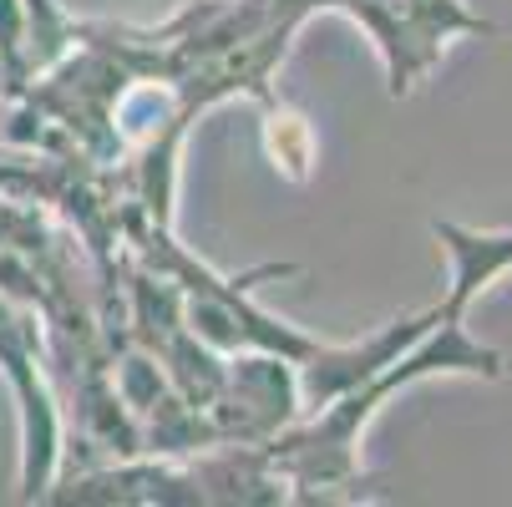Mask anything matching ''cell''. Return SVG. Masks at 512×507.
<instances>
[{
  "label": "cell",
  "instance_id": "1",
  "mask_svg": "<svg viewBox=\"0 0 512 507\" xmlns=\"http://www.w3.org/2000/svg\"><path fill=\"white\" fill-rule=\"evenodd\" d=\"M431 234L442 239V249L452 259V289L442 295L436 325L411 350H401L386 371H376L371 381L350 386L345 396L305 411L295 426H284L279 437L264 442L279 477L289 482V502H360V497H376L381 482L360 472V437H365V426H371V416L396 391L421 386L431 376H487V381L507 376L502 350L467 335V310L497 274L512 269V229L482 234V229H462L452 219H431Z\"/></svg>",
  "mask_w": 512,
  "mask_h": 507
},
{
  "label": "cell",
  "instance_id": "2",
  "mask_svg": "<svg viewBox=\"0 0 512 507\" xmlns=\"http://www.w3.org/2000/svg\"><path fill=\"white\" fill-rule=\"evenodd\" d=\"M325 11H345L386 61V92L411 97V87L436 66L452 36H492L497 26L467 0H325Z\"/></svg>",
  "mask_w": 512,
  "mask_h": 507
},
{
  "label": "cell",
  "instance_id": "3",
  "mask_svg": "<svg viewBox=\"0 0 512 507\" xmlns=\"http://www.w3.org/2000/svg\"><path fill=\"white\" fill-rule=\"evenodd\" d=\"M300 416H305L300 376L284 355H269V350L229 355L218 401L208 406V426L218 442H269Z\"/></svg>",
  "mask_w": 512,
  "mask_h": 507
},
{
  "label": "cell",
  "instance_id": "4",
  "mask_svg": "<svg viewBox=\"0 0 512 507\" xmlns=\"http://www.w3.org/2000/svg\"><path fill=\"white\" fill-rule=\"evenodd\" d=\"M269 142H274V158L284 163V173L289 178H305L310 168V132H305V122L300 117H289L284 107H274L269 112Z\"/></svg>",
  "mask_w": 512,
  "mask_h": 507
}]
</instances>
